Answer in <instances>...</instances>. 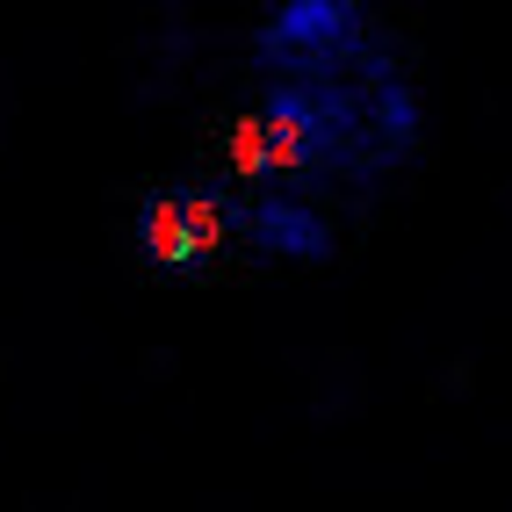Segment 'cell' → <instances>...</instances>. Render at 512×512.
I'll return each mask as SVG.
<instances>
[{"mask_svg": "<svg viewBox=\"0 0 512 512\" xmlns=\"http://www.w3.org/2000/svg\"><path fill=\"white\" fill-rule=\"evenodd\" d=\"M426 101L404 80L390 51H368L339 80H275L260 94V116L238 130L246 174H296V181H347L383 188L397 166L419 159Z\"/></svg>", "mask_w": 512, "mask_h": 512, "instance_id": "obj_1", "label": "cell"}, {"mask_svg": "<svg viewBox=\"0 0 512 512\" xmlns=\"http://www.w3.org/2000/svg\"><path fill=\"white\" fill-rule=\"evenodd\" d=\"M375 51V29L361 0H282L253 29V65L260 80H339Z\"/></svg>", "mask_w": 512, "mask_h": 512, "instance_id": "obj_2", "label": "cell"}, {"mask_svg": "<svg viewBox=\"0 0 512 512\" xmlns=\"http://www.w3.org/2000/svg\"><path fill=\"white\" fill-rule=\"evenodd\" d=\"M130 238H138V260L159 275H202L231 238V188H195V181L159 188L138 202Z\"/></svg>", "mask_w": 512, "mask_h": 512, "instance_id": "obj_3", "label": "cell"}, {"mask_svg": "<svg viewBox=\"0 0 512 512\" xmlns=\"http://www.w3.org/2000/svg\"><path fill=\"white\" fill-rule=\"evenodd\" d=\"M231 238H246L260 260H296V267H325V260L339 253L325 210H311V202L289 195V188L231 195Z\"/></svg>", "mask_w": 512, "mask_h": 512, "instance_id": "obj_4", "label": "cell"}]
</instances>
